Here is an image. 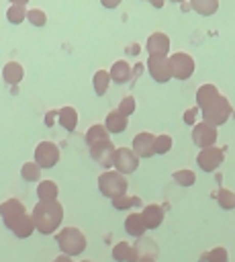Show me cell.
Segmentation results:
<instances>
[{
	"label": "cell",
	"instance_id": "cell-1",
	"mask_svg": "<svg viewBox=\"0 0 235 262\" xmlns=\"http://www.w3.org/2000/svg\"><path fill=\"white\" fill-rule=\"evenodd\" d=\"M33 223H35V229L43 235H51L53 231L59 229L61 221H63V207L59 201H49V203H43L39 201L35 207H33Z\"/></svg>",
	"mask_w": 235,
	"mask_h": 262
},
{
	"label": "cell",
	"instance_id": "cell-2",
	"mask_svg": "<svg viewBox=\"0 0 235 262\" xmlns=\"http://www.w3.org/2000/svg\"><path fill=\"white\" fill-rule=\"evenodd\" d=\"M55 242H57L61 254L63 256H69V258L72 256H80L86 250V246H88L86 235L78 227H63L61 231H57Z\"/></svg>",
	"mask_w": 235,
	"mask_h": 262
},
{
	"label": "cell",
	"instance_id": "cell-3",
	"mask_svg": "<svg viewBox=\"0 0 235 262\" xmlns=\"http://www.w3.org/2000/svg\"><path fill=\"white\" fill-rule=\"evenodd\" d=\"M127 186H129L127 178L116 170H106L98 176V190L104 196H108L110 201L121 194H127Z\"/></svg>",
	"mask_w": 235,
	"mask_h": 262
},
{
	"label": "cell",
	"instance_id": "cell-4",
	"mask_svg": "<svg viewBox=\"0 0 235 262\" xmlns=\"http://www.w3.org/2000/svg\"><path fill=\"white\" fill-rule=\"evenodd\" d=\"M200 111H202V121L213 125V127H219V125L227 123V119L231 117V104H229V100L223 94L217 96L213 102H208Z\"/></svg>",
	"mask_w": 235,
	"mask_h": 262
},
{
	"label": "cell",
	"instance_id": "cell-5",
	"mask_svg": "<svg viewBox=\"0 0 235 262\" xmlns=\"http://www.w3.org/2000/svg\"><path fill=\"white\" fill-rule=\"evenodd\" d=\"M168 61H170V68H172V78L176 80H188L192 74H194V57L190 53H184V51H176L172 55H168Z\"/></svg>",
	"mask_w": 235,
	"mask_h": 262
},
{
	"label": "cell",
	"instance_id": "cell-6",
	"mask_svg": "<svg viewBox=\"0 0 235 262\" xmlns=\"http://www.w3.org/2000/svg\"><path fill=\"white\" fill-rule=\"evenodd\" d=\"M112 168L116 172H121L123 176L133 174L139 168V158L135 156V151L131 147H116L114 156H112Z\"/></svg>",
	"mask_w": 235,
	"mask_h": 262
},
{
	"label": "cell",
	"instance_id": "cell-7",
	"mask_svg": "<svg viewBox=\"0 0 235 262\" xmlns=\"http://www.w3.org/2000/svg\"><path fill=\"white\" fill-rule=\"evenodd\" d=\"M35 162L37 166L43 170V168H53L57 162H59V147L57 143L45 139V141H39L37 147H35Z\"/></svg>",
	"mask_w": 235,
	"mask_h": 262
},
{
	"label": "cell",
	"instance_id": "cell-8",
	"mask_svg": "<svg viewBox=\"0 0 235 262\" xmlns=\"http://www.w3.org/2000/svg\"><path fill=\"white\" fill-rule=\"evenodd\" d=\"M27 215V209L25 205L18 201V199H6L2 205H0V217L4 221V225L12 231V227Z\"/></svg>",
	"mask_w": 235,
	"mask_h": 262
},
{
	"label": "cell",
	"instance_id": "cell-9",
	"mask_svg": "<svg viewBox=\"0 0 235 262\" xmlns=\"http://www.w3.org/2000/svg\"><path fill=\"white\" fill-rule=\"evenodd\" d=\"M225 160V151L217 145H210V147H204L198 151L196 156V164L202 172H215Z\"/></svg>",
	"mask_w": 235,
	"mask_h": 262
},
{
	"label": "cell",
	"instance_id": "cell-10",
	"mask_svg": "<svg viewBox=\"0 0 235 262\" xmlns=\"http://www.w3.org/2000/svg\"><path fill=\"white\" fill-rule=\"evenodd\" d=\"M217 137H219L217 127H213V125H208V123H204V121H200V123H196V125L192 127V141H194V145L200 147V149L215 145Z\"/></svg>",
	"mask_w": 235,
	"mask_h": 262
},
{
	"label": "cell",
	"instance_id": "cell-11",
	"mask_svg": "<svg viewBox=\"0 0 235 262\" xmlns=\"http://www.w3.org/2000/svg\"><path fill=\"white\" fill-rule=\"evenodd\" d=\"M145 66H147L149 76H151L155 82L166 84V82L172 80V68H170L168 57H155V55H149V59H147Z\"/></svg>",
	"mask_w": 235,
	"mask_h": 262
},
{
	"label": "cell",
	"instance_id": "cell-12",
	"mask_svg": "<svg viewBox=\"0 0 235 262\" xmlns=\"http://www.w3.org/2000/svg\"><path fill=\"white\" fill-rule=\"evenodd\" d=\"M114 143L110 139L98 141L94 145H90V156L96 164H100L102 168H112V156H114Z\"/></svg>",
	"mask_w": 235,
	"mask_h": 262
},
{
	"label": "cell",
	"instance_id": "cell-13",
	"mask_svg": "<svg viewBox=\"0 0 235 262\" xmlns=\"http://www.w3.org/2000/svg\"><path fill=\"white\" fill-rule=\"evenodd\" d=\"M170 45H172V43H170V37H168L166 33H161V31L151 33V35L147 37V41H145L147 53H149V55H155V57H168Z\"/></svg>",
	"mask_w": 235,
	"mask_h": 262
},
{
	"label": "cell",
	"instance_id": "cell-14",
	"mask_svg": "<svg viewBox=\"0 0 235 262\" xmlns=\"http://www.w3.org/2000/svg\"><path fill=\"white\" fill-rule=\"evenodd\" d=\"M153 141H155V135L149 133V131H139L135 137H133V151L135 156L141 160V158H151L155 154L153 149Z\"/></svg>",
	"mask_w": 235,
	"mask_h": 262
},
{
	"label": "cell",
	"instance_id": "cell-15",
	"mask_svg": "<svg viewBox=\"0 0 235 262\" xmlns=\"http://www.w3.org/2000/svg\"><path fill=\"white\" fill-rule=\"evenodd\" d=\"M141 217L145 221V227L147 229H157L163 221V207L151 203V205H145L143 211H141Z\"/></svg>",
	"mask_w": 235,
	"mask_h": 262
},
{
	"label": "cell",
	"instance_id": "cell-16",
	"mask_svg": "<svg viewBox=\"0 0 235 262\" xmlns=\"http://www.w3.org/2000/svg\"><path fill=\"white\" fill-rule=\"evenodd\" d=\"M108 74H110V80H112V82H116V84H125V82H129L133 70H131L129 61H125V59H116V61L110 66Z\"/></svg>",
	"mask_w": 235,
	"mask_h": 262
},
{
	"label": "cell",
	"instance_id": "cell-17",
	"mask_svg": "<svg viewBox=\"0 0 235 262\" xmlns=\"http://www.w3.org/2000/svg\"><path fill=\"white\" fill-rule=\"evenodd\" d=\"M2 78H4V82L16 86V84H20L22 78H25V68L20 66V61H8V63H4V68H2Z\"/></svg>",
	"mask_w": 235,
	"mask_h": 262
},
{
	"label": "cell",
	"instance_id": "cell-18",
	"mask_svg": "<svg viewBox=\"0 0 235 262\" xmlns=\"http://www.w3.org/2000/svg\"><path fill=\"white\" fill-rule=\"evenodd\" d=\"M127 125H129V119L125 115H121L116 108H112L104 119V127L108 133H123L127 129Z\"/></svg>",
	"mask_w": 235,
	"mask_h": 262
},
{
	"label": "cell",
	"instance_id": "cell-19",
	"mask_svg": "<svg viewBox=\"0 0 235 262\" xmlns=\"http://www.w3.org/2000/svg\"><path fill=\"white\" fill-rule=\"evenodd\" d=\"M125 231L133 237H143V233L147 231L145 227V221L141 217V213H129L127 219H125Z\"/></svg>",
	"mask_w": 235,
	"mask_h": 262
},
{
	"label": "cell",
	"instance_id": "cell-20",
	"mask_svg": "<svg viewBox=\"0 0 235 262\" xmlns=\"http://www.w3.org/2000/svg\"><path fill=\"white\" fill-rule=\"evenodd\" d=\"M217 96H221V92L217 90V86L215 84H202V86H198V90H196V106L198 108H204L208 102H213Z\"/></svg>",
	"mask_w": 235,
	"mask_h": 262
},
{
	"label": "cell",
	"instance_id": "cell-21",
	"mask_svg": "<svg viewBox=\"0 0 235 262\" xmlns=\"http://www.w3.org/2000/svg\"><path fill=\"white\" fill-rule=\"evenodd\" d=\"M57 121L65 131H74L78 127V111L74 106H61L57 111Z\"/></svg>",
	"mask_w": 235,
	"mask_h": 262
},
{
	"label": "cell",
	"instance_id": "cell-22",
	"mask_svg": "<svg viewBox=\"0 0 235 262\" xmlns=\"http://www.w3.org/2000/svg\"><path fill=\"white\" fill-rule=\"evenodd\" d=\"M57 194H59V188L53 180H41L37 184V196L39 201L43 203H49V201H57Z\"/></svg>",
	"mask_w": 235,
	"mask_h": 262
},
{
	"label": "cell",
	"instance_id": "cell-23",
	"mask_svg": "<svg viewBox=\"0 0 235 262\" xmlns=\"http://www.w3.org/2000/svg\"><path fill=\"white\" fill-rule=\"evenodd\" d=\"M110 82H112V80H110L108 70H98V72H94L92 86H94V92H96L98 96H104V94H106V90H108Z\"/></svg>",
	"mask_w": 235,
	"mask_h": 262
},
{
	"label": "cell",
	"instance_id": "cell-24",
	"mask_svg": "<svg viewBox=\"0 0 235 262\" xmlns=\"http://www.w3.org/2000/svg\"><path fill=\"white\" fill-rule=\"evenodd\" d=\"M108 135H110V133L106 131V127H104L102 123H94V125H90V129L86 131V143H88V147H90V145H94V143H98V141L110 139Z\"/></svg>",
	"mask_w": 235,
	"mask_h": 262
},
{
	"label": "cell",
	"instance_id": "cell-25",
	"mask_svg": "<svg viewBox=\"0 0 235 262\" xmlns=\"http://www.w3.org/2000/svg\"><path fill=\"white\" fill-rule=\"evenodd\" d=\"M192 10L198 12L200 16H210L219 10V0H188Z\"/></svg>",
	"mask_w": 235,
	"mask_h": 262
},
{
	"label": "cell",
	"instance_id": "cell-26",
	"mask_svg": "<svg viewBox=\"0 0 235 262\" xmlns=\"http://www.w3.org/2000/svg\"><path fill=\"white\" fill-rule=\"evenodd\" d=\"M35 231V223H33V217L27 213L14 227H12V233L16 235V237H20V239H25V237H29L31 233Z\"/></svg>",
	"mask_w": 235,
	"mask_h": 262
},
{
	"label": "cell",
	"instance_id": "cell-27",
	"mask_svg": "<svg viewBox=\"0 0 235 262\" xmlns=\"http://www.w3.org/2000/svg\"><path fill=\"white\" fill-rule=\"evenodd\" d=\"M217 203H219V207L225 209V211L235 209V192L229 190V188H219V190H217Z\"/></svg>",
	"mask_w": 235,
	"mask_h": 262
},
{
	"label": "cell",
	"instance_id": "cell-28",
	"mask_svg": "<svg viewBox=\"0 0 235 262\" xmlns=\"http://www.w3.org/2000/svg\"><path fill=\"white\" fill-rule=\"evenodd\" d=\"M20 176L27 180V182H37L41 178V168L37 166V162H25L22 168H20Z\"/></svg>",
	"mask_w": 235,
	"mask_h": 262
},
{
	"label": "cell",
	"instance_id": "cell-29",
	"mask_svg": "<svg viewBox=\"0 0 235 262\" xmlns=\"http://www.w3.org/2000/svg\"><path fill=\"white\" fill-rule=\"evenodd\" d=\"M6 18L12 25H20L22 20H27V8L20 6V4H10L8 10H6Z\"/></svg>",
	"mask_w": 235,
	"mask_h": 262
},
{
	"label": "cell",
	"instance_id": "cell-30",
	"mask_svg": "<svg viewBox=\"0 0 235 262\" xmlns=\"http://www.w3.org/2000/svg\"><path fill=\"white\" fill-rule=\"evenodd\" d=\"M172 178H174V182L180 184V186H192V184L196 182V174H194L192 170H188V168L176 170V172L172 174Z\"/></svg>",
	"mask_w": 235,
	"mask_h": 262
},
{
	"label": "cell",
	"instance_id": "cell-31",
	"mask_svg": "<svg viewBox=\"0 0 235 262\" xmlns=\"http://www.w3.org/2000/svg\"><path fill=\"white\" fill-rule=\"evenodd\" d=\"M141 205V199L139 196H131V194H121L116 199H112V207L119 209V211H125V209H131V207H139Z\"/></svg>",
	"mask_w": 235,
	"mask_h": 262
},
{
	"label": "cell",
	"instance_id": "cell-32",
	"mask_svg": "<svg viewBox=\"0 0 235 262\" xmlns=\"http://www.w3.org/2000/svg\"><path fill=\"white\" fill-rule=\"evenodd\" d=\"M172 143H174V139L168 133H161V135H155L153 149H155V154H168L172 149Z\"/></svg>",
	"mask_w": 235,
	"mask_h": 262
},
{
	"label": "cell",
	"instance_id": "cell-33",
	"mask_svg": "<svg viewBox=\"0 0 235 262\" xmlns=\"http://www.w3.org/2000/svg\"><path fill=\"white\" fill-rule=\"evenodd\" d=\"M131 250H133L131 244H127V242H119V244L112 248V258H114L116 262H127L129 256H131Z\"/></svg>",
	"mask_w": 235,
	"mask_h": 262
},
{
	"label": "cell",
	"instance_id": "cell-34",
	"mask_svg": "<svg viewBox=\"0 0 235 262\" xmlns=\"http://www.w3.org/2000/svg\"><path fill=\"white\" fill-rule=\"evenodd\" d=\"M27 20H29L33 27H43V25L47 23V14H45V10H41V8H29V10H27Z\"/></svg>",
	"mask_w": 235,
	"mask_h": 262
},
{
	"label": "cell",
	"instance_id": "cell-35",
	"mask_svg": "<svg viewBox=\"0 0 235 262\" xmlns=\"http://www.w3.org/2000/svg\"><path fill=\"white\" fill-rule=\"evenodd\" d=\"M206 262H227L229 260V254H227V248H223V246H217V248H213L210 252H206Z\"/></svg>",
	"mask_w": 235,
	"mask_h": 262
},
{
	"label": "cell",
	"instance_id": "cell-36",
	"mask_svg": "<svg viewBox=\"0 0 235 262\" xmlns=\"http://www.w3.org/2000/svg\"><path fill=\"white\" fill-rule=\"evenodd\" d=\"M135 108H137V102H135L133 96H125V98L119 102V106H116V111H119L121 115H125L127 119H129V115L135 113Z\"/></svg>",
	"mask_w": 235,
	"mask_h": 262
},
{
	"label": "cell",
	"instance_id": "cell-37",
	"mask_svg": "<svg viewBox=\"0 0 235 262\" xmlns=\"http://www.w3.org/2000/svg\"><path fill=\"white\" fill-rule=\"evenodd\" d=\"M198 106H192V108H188V111H184V115H182V119H184V123L186 125H196V115H198Z\"/></svg>",
	"mask_w": 235,
	"mask_h": 262
},
{
	"label": "cell",
	"instance_id": "cell-38",
	"mask_svg": "<svg viewBox=\"0 0 235 262\" xmlns=\"http://www.w3.org/2000/svg\"><path fill=\"white\" fill-rule=\"evenodd\" d=\"M55 119H57V111H55V108H51V111L45 113V125H47V127H53Z\"/></svg>",
	"mask_w": 235,
	"mask_h": 262
},
{
	"label": "cell",
	"instance_id": "cell-39",
	"mask_svg": "<svg viewBox=\"0 0 235 262\" xmlns=\"http://www.w3.org/2000/svg\"><path fill=\"white\" fill-rule=\"evenodd\" d=\"M121 2H123V0H100V4H102L104 8H116Z\"/></svg>",
	"mask_w": 235,
	"mask_h": 262
},
{
	"label": "cell",
	"instance_id": "cell-40",
	"mask_svg": "<svg viewBox=\"0 0 235 262\" xmlns=\"http://www.w3.org/2000/svg\"><path fill=\"white\" fill-rule=\"evenodd\" d=\"M139 262H155V256H151V254H143V256H139Z\"/></svg>",
	"mask_w": 235,
	"mask_h": 262
},
{
	"label": "cell",
	"instance_id": "cell-41",
	"mask_svg": "<svg viewBox=\"0 0 235 262\" xmlns=\"http://www.w3.org/2000/svg\"><path fill=\"white\" fill-rule=\"evenodd\" d=\"M180 10H182V12H188V10H192L190 2H188V0H186V2H182V4H180Z\"/></svg>",
	"mask_w": 235,
	"mask_h": 262
},
{
	"label": "cell",
	"instance_id": "cell-42",
	"mask_svg": "<svg viewBox=\"0 0 235 262\" xmlns=\"http://www.w3.org/2000/svg\"><path fill=\"white\" fill-rule=\"evenodd\" d=\"M145 2H149V4L155 6V8H161V6H163V0H145Z\"/></svg>",
	"mask_w": 235,
	"mask_h": 262
},
{
	"label": "cell",
	"instance_id": "cell-43",
	"mask_svg": "<svg viewBox=\"0 0 235 262\" xmlns=\"http://www.w3.org/2000/svg\"><path fill=\"white\" fill-rule=\"evenodd\" d=\"M53 262H74V260H72L69 256H63V254H61V256H57Z\"/></svg>",
	"mask_w": 235,
	"mask_h": 262
},
{
	"label": "cell",
	"instance_id": "cell-44",
	"mask_svg": "<svg viewBox=\"0 0 235 262\" xmlns=\"http://www.w3.org/2000/svg\"><path fill=\"white\" fill-rule=\"evenodd\" d=\"M10 2H12V4H20V6H25L29 0H10Z\"/></svg>",
	"mask_w": 235,
	"mask_h": 262
},
{
	"label": "cell",
	"instance_id": "cell-45",
	"mask_svg": "<svg viewBox=\"0 0 235 262\" xmlns=\"http://www.w3.org/2000/svg\"><path fill=\"white\" fill-rule=\"evenodd\" d=\"M174 2H178V4H182V2H186V0H174Z\"/></svg>",
	"mask_w": 235,
	"mask_h": 262
},
{
	"label": "cell",
	"instance_id": "cell-46",
	"mask_svg": "<svg viewBox=\"0 0 235 262\" xmlns=\"http://www.w3.org/2000/svg\"><path fill=\"white\" fill-rule=\"evenodd\" d=\"M80 262H92V260H80Z\"/></svg>",
	"mask_w": 235,
	"mask_h": 262
}]
</instances>
